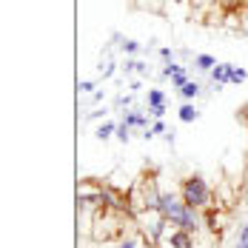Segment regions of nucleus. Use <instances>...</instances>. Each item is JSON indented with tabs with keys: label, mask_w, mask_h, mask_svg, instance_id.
<instances>
[{
	"label": "nucleus",
	"mask_w": 248,
	"mask_h": 248,
	"mask_svg": "<svg viewBox=\"0 0 248 248\" xmlns=\"http://www.w3.org/2000/svg\"><path fill=\"white\" fill-rule=\"evenodd\" d=\"M180 72H183V66H180V63H166V66H163V77H169V80H171L174 75H180Z\"/></svg>",
	"instance_id": "17"
},
{
	"label": "nucleus",
	"mask_w": 248,
	"mask_h": 248,
	"mask_svg": "<svg viewBox=\"0 0 248 248\" xmlns=\"http://www.w3.org/2000/svg\"><path fill=\"white\" fill-rule=\"evenodd\" d=\"M97 92V80H80L77 83V94H94Z\"/></svg>",
	"instance_id": "14"
},
{
	"label": "nucleus",
	"mask_w": 248,
	"mask_h": 248,
	"mask_svg": "<svg viewBox=\"0 0 248 248\" xmlns=\"http://www.w3.org/2000/svg\"><path fill=\"white\" fill-rule=\"evenodd\" d=\"M240 20H243V31H248V15L246 17H240Z\"/></svg>",
	"instance_id": "29"
},
{
	"label": "nucleus",
	"mask_w": 248,
	"mask_h": 248,
	"mask_svg": "<svg viewBox=\"0 0 248 248\" xmlns=\"http://www.w3.org/2000/svg\"><path fill=\"white\" fill-rule=\"evenodd\" d=\"M234 248H248V243H246V240H237V246H234Z\"/></svg>",
	"instance_id": "28"
},
{
	"label": "nucleus",
	"mask_w": 248,
	"mask_h": 248,
	"mask_svg": "<svg viewBox=\"0 0 248 248\" xmlns=\"http://www.w3.org/2000/svg\"><path fill=\"white\" fill-rule=\"evenodd\" d=\"M114 131H117V123H111V120H106V123L97 125V131H94V137L97 140H108V137H114Z\"/></svg>",
	"instance_id": "11"
},
{
	"label": "nucleus",
	"mask_w": 248,
	"mask_h": 248,
	"mask_svg": "<svg viewBox=\"0 0 248 248\" xmlns=\"http://www.w3.org/2000/svg\"><path fill=\"white\" fill-rule=\"evenodd\" d=\"M240 240H246V243H248V223L243 225V231H240Z\"/></svg>",
	"instance_id": "27"
},
{
	"label": "nucleus",
	"mask_w": 248,
	"mask_h": 248,
	"mask_svg": "<svg viewBox=\"0 0 248 248\" xmlns=\"http://www.w3.org/2000/svg\"><path fill=\"white\" fill-rule=\"evenodd\" d=\"M146 103H149V114L151 117H154V120H163V114H166V94H163L160 89H149Z\"/></svg>",
	"instance_id": "5"
},
{
	"label": "nucleus",
	"mask_w": 248,
	"mask_h": 248,
	"mask_svg": "<svg viewBox=\"0 0 248 248\" xmlns=\"http://www.w3.org/2000/svg\"><path fill=\"white\" fill-rule=\"evenodd\" d=\"M166 131H169V128H166V123H163V120H154V123H151V128H146V131H143V140L149 143V140H154L157 134H166Z\"/></svg>",
	"instance_id": "12"
},
{
	"label": "nucleus",
	"mask_w": 248,
	"mask_h": 248,
	"mask_svg": "<svg viewBox=\"0 0 248 248\" xmlns=\"http://www.w3.org/2000/svg\"><path fill=\"white\" fill-rule=\"evenodd\" d=\"M100 117H106V108H97V111H89V120H100Z\"/></svg>",
	"instance_id": "23"
},
{
	"label": "nucleus",
	"mask_w": 248,
	"mask_h": 248,
	"mask_svg": "<svg viewBox=\"0 0 248 248\" xmlns=\"http://www.w3.org/2000/svg\"><path fill=\"white\" fill-rule=\"evenodd\" d=\"M160 57H163L166 63H171L174 57H177V51H174V49H169V46H163V49H160Z\"/></svg>",
	"instance_id": "21"
},
{
	"label": "nucleus",
	"mask_w": 248,
	"mask_h": 248,
	"mask_svg": "<svg viewBox=\"0 0 248 248\" xmlns=\"http://www.w3.org/2000/svg\"><path fill=\"white\" fill-rule=\"evenodd\" d=\"M120 69H123L125 75H131V72H137V60H131V57H128V60H125L123 66H120Z\"/></svg>",
	"instance_id": "22"
},
{
	"label": "nucleus",
	"mask_w": 248,
	"mask_h": 248,
	"mask_svg": "<svg viewBox=\"0 0 248 248\" xmlns=\"http://www.w3.org/2000/svg\"><path fill=\"white\" fill-rule=\"evenodd\" d=\"M117 248H140V243H137V237H123L117 243Z\"/></svg>",
	"instance_id": "19"
},
{
	"label": "nucleus",
	"mask_w": 248,
	"mask_h": 248,
	"mask_svg": "<svg viewBox=\"0 0 248 248\" xmlns=\"http://www.w3.org/2000/svg\"><path fill=\"white\" fill-rule=\"evenodd\" d=\"M180 197H183L186 205H191L197 211H205V208H211L214 191H211V186H208V180L202 174H188L180 183Z\"/></svg>",
	"instance_id": "1"
},
{
	"label": "nucleus",
	"mask_w": 248,
	"mask_h": 248,
	"mask_svg": "<svg viewBox=\"0 0 248 248\" xmlns=\"http://www.w3.org/2000/svg\"><path fill=\"white\" fill-rule=\"evenodd\" d=\"M186 83H188V75H186V69H183L180 75H174V77H171V86L177 89V92H180V89H183Z\"/></svg>",
	"instance_id": "18"
},
{
	"label": "nucleus",
	"mask_w": 248,
	"mask_h": 248,
	"mask_svg": "<svg viewBox=\"0 0 248 248\" xmlns=\"http://www.w3.org/2000/svg\"><path fill=\"white\" fill-rule=\"evenodd\" d=\"M114 137H117L120 143H128V140H131V125H125L123 120H120V123H117V131H114Z\"/></svg>",
	"instance_id": "15"
},
{
	"label": "nucleus",
	"mask_w": 248,
	"mask_h": 248,
	"mask_svg": "<svg viewBox=\"0 0 248 248\" xmlns=\"http://www.w3.org/2000/svg\"><path fill=\"white\" fill-rule=\"evenodd\" d=\"M137 75H149V66H146V63H140V60H137Z\"/></svg>",
	"instance_id": "24"
},
{
	"label": "nucleus",
	"mask_w": 248,
	"mask_h": 248,
	"mask_svg": "<svg viewBox=\"0 0 248 248\" xmlns=\"http://www.w3.org/2000/svg\"><path fill=\"white\" fill-rule=\"evenodd\" d=\"M217 66V60L211 54H194V69L202 72V75H211V69Z\"/></svg>",
	"instance_id": "8"
},
{
	"label": "nucleus",
	"mask_w": 248,
	"mask_h": 248,
	"mask_svg": "<svg viewBox=\"0 0 248 248\" xmlns=\"http://www.w3.org/2000/svg\"><path fill=\"white\" fill-rule=\"evenodd\" d=\"M200 89H202V86H200L197 80H188V83L180 89V97L186 100V103H191L194 97H200Z\"/></svg>",
	"instance_id": "10"
},
{
	"label": "nucleus",
	"mask_w": 248,
	"mask_h": 248,
	"mask_svg": "<svg viewBox=\"0 0 248 248\" xmlns=\"http://www.w3.org/2000/svg\"><path fill=\"white\" fill-rule=\"evenodd\" d=\"M231 69H234V63H217L214 69H211V89L214 92H220V86H228L231 83Z\"/></svg>",
	"instance_id": "6"
},
{
	"label": "nucleus",
	"mask_w": 248,
	"mask_h": 248,
	"mask_svg": "<svg viewBox=\"0 0 248 248\" xmlns=\"http://www.w3.org/2000/svg\"><path fill=\"white\" fill-rule=\"evenodd\" d=\"M103 97H106V92H94V94H92V103H100Z\"/></svg>",
	"instance_id": "25"
},
{
	"label": "nucleus",
	"mask_w": 248,
	"mask_h": 248,
	"mask_svg": "<svg viewBox=\"0 0 248 248\" xmlns=\"http://www.w3.org/2000/svg\"><path fill=\"white\" fill-rule=\"evenodd\" d=\"M123 123L131 125V128H151L149 125V117H146V111H140V108H128V111H123Z\"/></svg>",
	"instance_id": "7"
},
{
	"label": "nucleus",
	"mask_w": 248,
	"mask_h": 248,
	"mask_svg": "<svg viewBox=\"0 0 248 248\" xmlns=\"http://www.w3.org/2000/svg\"><path fill=\"white\" fill-rule=\"evenodd\" d=\"M177 117H180V123H194V120L200 117V111H197L194 103H183L180 111H177Z\"/></svg>",
	"instance_id": "9"
},
{
	"label": "nucleus",
	"mask_w": 248,
	"mask_h": 248,
	"mask_svg": "<svg viewBox=\"0 0 248 248\" xmlns=\"http://www.w3.org/2000/svg\"><path fill=\"white\" fill-rule=\"evenodd\" d=\"M134 220H137V228H140L146 246L157 248L163 243V237H166V231H169V223L160 217V211H140Z\"/></svg>",
	"instance_id": "2"
},
{
	"label": "nucleus",
	"mask_w": 248,
	"mask_h": 248,
	"mask_svg": "<svg viewBox=\"0 0 248 248\" xmlns=\"http://www.w3.org/2000/svg\"><path fill=\"white\" fill-rule=\"evenodd\" d=\"M160 246H166V248H197V237L188 234V231H183V228H171V231H166V237H163Z\"/></svg>",
	"instance_id": "4"
},
{
	"label": "nucleus",
	"mask_w": 248,
	"mask_h": 248,
	"mask_svg": "<svg viewBox=\"0 0 248 248\" xmlns=\"http://www.w3.org/2000/svg\"><path fill=\"white\" fill-rule=\"evenodd\" d=\"M140 49H143V46H140L137 40H131V37H123V40H120V51H123V54H137Z\"/></svg>",
	"instance_id": "13"
},
{
	"label": "nucleus",
	"mask_w": 248,
	"mask_h": 248,
	"mask_svg": "<svg viewBox=\"0 0 248 248\" xmlns=\"http://www.w3.org/2000/svg\"><path fill=\"white\" fill-rule=\"evenodd\" d=\"M163 137H166V143H169V146H174V131H166Z\"/></svg>",
	"instance_id": "26"
},
{
	"label": "nucleus",
	"mask_w": 248,
	"mask_h": 248,
	"mask_svg": "<svg viewBox=\"0 0 248 248\" xmlns=\"http://www.w3.org/2000/svg\"><path fill=\"white\" fill-rule=\"evenodd\" d=\"M157 211H160V217L171 225V228H180V223H183V214H186V202H183V197H180V194H174V191H163Z\"/></svg>",
	"instance_id": "3"
},
{
	"label": "nucleus",
	"mask_w": 248,
	"mask_h": 248,
	"mask_svg": "<svg viewBox=\"0 0 248 248\" xmlns=\"http://www.w3.org/2000/svg\"><path fill=\"white\" fill-rule=\"evenodd\" d=\"M114 72H117V66H114V63H111V60H108V63H106V69H103V66H100V75H103V80H108V77L114 75Z\"/></svg>",
	"instance_id": "20"
},
{
	"label": "nucleus",
	"mask_w": 248,
	"mask_h": 248,
	"mask_svg": "<svg viewBox=\"0 0 248 248\" xmlns=\"http://www.w3.org/2000/svg\"><path fill=\"white\" fill-rule=\"evenodd\" d=\"M246 77H248V72H246V69L234 66V69H231V86H240V83H246Z\"/></svg>",
	"instance_id": "16"
}]
</instances>
